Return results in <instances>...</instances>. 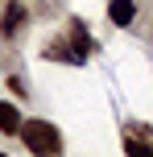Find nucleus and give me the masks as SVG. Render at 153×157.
<instances>
[{
	"label": "nucleus",
	"mask_w": 153,
	"mask_h": 157,
	"mask_svg": "<svg viewBox=\"0 0 153 157\" xmlns=\"http://www.w3.org/2000/svg\"><path fill=\"white\" fill-rule=\"evenodd\" d=\"M21 145L29 149L33 157H54L66 149L62 132H58V124H50V120H21Z\"/></svg>",
	"instance_id": "nucleus-1"
},
{
	"label": "nucleus",
	"mask_w": 153,
	"mask_h": 157,
	"mask_svg": "<svg viewBox=\"0 0 153 157\" xmlns=\"http://www.w3.org/2000/svg\"><path fill=\"white\" fill-rule=\"evenodd\" d=\"M29 21H33V17H29V8H25V0H8L4 17H0V37H17Z\"/></svg>",
	"instance_id": "nucleus-2"
},
{
	"label": "nucleus",
	"mask_w": 153,
	"mask_h": 157,
	"mask_svg": "<svg viewBox=\"0 0 153 157\" xmlns=\"http://www.w3.org/2000/svg\"><path fill=\"white\" fill-rule=\"evenodd\" d=\"M137 17H141V4H137V0H112V4H108V21L120 25V29H132Z\"/></svg>",
	"instance_id": "nucleus-3"
},
{
	"label": "nucleus",
	"mask_w": 153,
	"mask_h": 157,
	"mask_svg": "<svg viewBox=\"0 0 153 157\" xmlns=\"http://www.w3.org/2000/svg\"><path fill=\"white\" fill-rule=\"evenodd\" d=\"M66 37H71V50L79 54V62L95 54V41H91V33H87V25H83V21H71V25H66Z\"/></svg>",
	"instance_id": "nucleus-4"
},
{
	"label": "nucleus",
	"mask_w": 153,
	"mask_h": 157,
	"mask_svg": "<svg viewBox=\"0 0 153 157\" xmlns=\"http://www.w3.org/2000/svg\"><path fill=\"white\" fill-rule=\"evenodd\" d=\"M41 58H50V62H79V54L71 50V37H66V33L50 37V41H46V50H41Z\"/></svg>",
	"instance_id": "nucleus-5"
},
{
	"label": "nucleus",
	"mask_w": 153,
	"mask_h": 157,
	"mask_svg": "<svg viewBox=\"0 0 153 157\" xmlns=\"http://www.w3.org/2000/svg\"><path fill=\"white\" fill-rule=\"evenodd\" d=\"M21 112H17V103H8V99H0V132L4 136H17L21 132Z\"/></svg>",
	"instance_id": "nucleus-6"
},
{
	"label": "nucleus",
	"mask_w": 153,
	"mask_h": 157,
	"mask_svg": "<svg viewBox=\"0 0 153 157\" xmlns=\"http://www.w3.org/2000/svg\"><path fill=\"white\" fill-rule=\"evenodd\" d=\"M8 91H13V99H29V91H25V78H21V75H8Z\"/></svg>",
	"instance_id": "nucleus-7"
}]
</instances>
